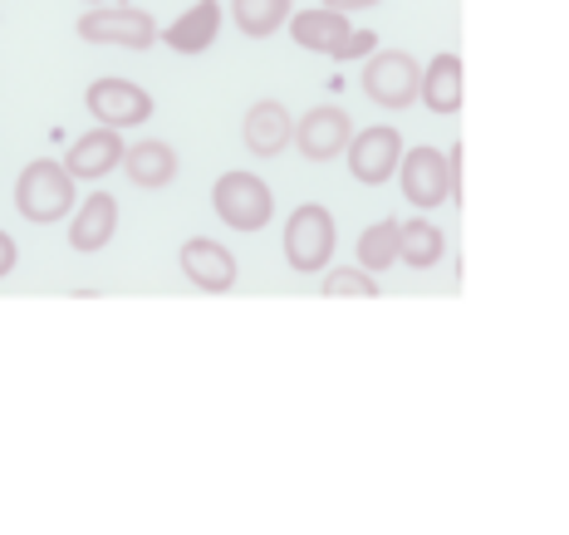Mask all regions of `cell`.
<instances>
[{
	"instance_id": "6da1fadb",
	"label": "cell",
	"mask_w": 569,
	"mask_h": 535,
	"mask_svg": "<svg viewBox=\"0 0 569 535\" xmlns=\"http://www.w3.org/2000/svg\"><path fill=\"white\" fill-rule=\"evenodd\" d=\"M79 207V182L69 177L64 162L54 158H34L16 177V211L30 226H54L69 221V211Z\"/></svg>"
},
{
	"instance_id": "7a4b0ae2",
	"label": "cell",
	"mask_w": 569,
	"mask_h": 535,
	"mask_svg": "<svg viewBox=\"0 0 569 535\" xmlns=\"http://www.w3.org/2000/svg\"><path fill=\"white\" fill-rule=\"evenodd\" d=\"M284 260H290L295 276H325L329 260L339 246V226L335 211L319 207V201H300V207L284 217Z\"/></svg>"
},
{
	"instance_id": "3957f363",
	"label": "cell",
	"mask_w": 569,
	"mask_h": 535,
	"mask_svg": "<svg viewBox=\"0 0 569 535\" xmlns=\"http://www.w3.org/2000/svg\"><path fill=\"white\" fill-rule=\"evenodd\" d=\"M211 211H217V221H227V231L256 236L276 221V192H270L266 177L236 168L211 182Z\"/></svg>"
},
{
	"instance_id": "277c9868",
	"label": "cell",
	"mask_w": 569,
	"mask_h": 535,
	"mask_svg": "<svg viewBox=\"0 0 569 535\" xmlns=\"http://www.w3.org/2000/svg\"><path fill=\"white\" fill-rule=\"evenodd\" d=\"M79 40L84 44H103V50H128V55H142L158 44V20L152 10H138L133 0L128 6H93L79 16Z\"/></svg>"
},
{
	"instance_id": "5b68a950",
	"label": "cell",
	"mask_w": 569,
	"mask_h": 535,
	"mask_svg": "<svg viewBox=\"0 0 569 535\" xmlns=\"http://www.w3.org/2000/svg\"><path fill=\"white\" fill-rule=\"evenodd\" d=\"M359 89L369 93L378 109H412L422 89V65L408 50H373L363 59Z\"/></svg>"
},
{
	"instance_id": "8992f818",
	"label": "cell",
	"mask_w": 569,
	"mask_h": 535,
	"mask_svg": "<svg viewBox=\"0 0 569 535\" xmlns=\"http://www.w3.org/2000/svg\"><path fill=\"white\" fill-rule=\"evenodd\" d=\"M343 162H349V177L359 187H383L388 177H398L402 162V133L388 123L378 128H353L349 148H343Z\"/></svg>"
},
{
	"instance_id": "52a82bcc",
	"label": "cell",
	"mask_w": 569,
	"mask_h": 535,
	"mask_svg": "<svg viewBox=\"0 0 569 535\" xmlns=\"http://www.w3.org/2000/svg\"><path fill=\"white\" fill-rule=\"evenodd\" d=\"M84 109L93 123H103V128H142L158 113V103H152V93L133 85V79H93L84 93Z\"/></svg>"
},
{
	"instance_id": "ba28073f",
	"label": "cell",
	"mask_w": 569,
	"mask_h": 535,
	"mask_svg": "<svg viewBox=\"0 0 569 535\" xmlns=\"http://www.w3.org/2000/svg\"><path fill=\"white\" fill-rule=\"evenodd\" d=\"M398 182H402V197L408 207L418 211H432L442 201H452V182H447V152L442 148H402V162H398Z\"/></svg>"
},
{
	"instance_id": "9c48e42d",
	"label": "cell",
	"mask_w": 569,
	"mask_h": 535,
	"mask_svg": "<svg viewBox=\"0 0 569 535\" xmlns=\"http://www.w3.org/2000/svg\"><path fill=\"white\" fill-rule=\"evenodd\" d=\"M353 138V118L339 109V103H319L305 118H295V148H300L305 162H335L343 158Z\"/></svg>"
},
{
	"instance_id": "30bf717a",
	"label": "cell",
	"mask_w": 569,
	"mask_h": 535,
	"mask_svg": "<svg viewBox=\"0 0 569 535\" xmlns=\"http://www.w3.org/2000/svg\"><path fill=\"white\" fill-rule=\"evenodd\" d=\"M177 260H182V276L192 280L201 295H231L236 280H241V266H236L231 246L211 241V236H192V241H182Z\"/></svg>"
},
{
	"instance_id": "8fae6325",
	"label": "cell",
	"mask_w": 569,
	"mask_h": 535,
	"mask_svg": "<svg viewBox=\"0 0 569 535\" xmlns=\"http://www.w3.org/2000/svg\"><path fill=\"white\" fill-rule=\"evenodd\" d=\"M123 128H89L84 138H74L69 142V158H64V168L74 182H103L109 172L123 168Z\"/></svg>"
},
{
	"instance_id": "7c38bea8",
	"label": "cell",
	"mask_w": 569,
	"mask_h": 535,
	"mask_svg": "<svg viewBox=\"0 0 569 535\" xmlns=\"http://www.w3.org/2000/svg\"><path fill=\"white\" fill-rule=\"evenodd\" d=\"M241 138H246V152H251V158L270 162V158H280L284 148H295V118L280 99H260L241 118Z\"/></svg>"
},
{
	"instance_id": "4fadbf2b",
	"label": "cell",
	"mask_w": 569,
	"mask_h": 535,
	"mask_svg": "<svg viewBox=\"0 0 569 535\" xmlns=\"http://www.w3.org/2000/svg\"><path fill=\"white\" fill-rule=\"evenodd\" d=\"M422 109L437 118H452L467 103V65H461L457 50H442L422 65V89H418Z\"/></svg>"
},
{
	"instance_id": "5bb4252c",
	"label": "cell",
	"mask_w": 569,
	"mask_h": 535,
	"mask_svg": "<svg viewBox=\"0 0 569 535\" xmlns=\"http://www.w3.org/2000/svg\"><path fill=\"white\" fill-rule=\"evenodd\" d=\"M123 172L138 192H162V187L177 182L182 158H177V148L168 138H138L123 148Z\"/></svg>"
},
{
	"instance_id": "9a60e30c",
	"label": "cell",
	"mask_w": 569,
	"mask_h": 535,
	"mask_svg": "<svg viewBox=\"0 0 569 535\" xmlns=\"http://www.w3.org/2000/svg\"><path fill=\"white\" fill-rule=\"evenodd\" d=\"M113 236H118V197L113 192H89L69 211V246H74L79 256L103 251Z\"/></svg>"
},
{
	"instance_id": "2e32d148",
	"label": "cell",
	"mask_w": 569,
	"mask_h": 535,
	"mask_svg": "<svg viewBox=\"0 0 569 535\" xmlns=\"http://www.w3.org/2000/svg\"><path fill=\"white\" fill-rule=\"evenodd\" d=\"M284 26H290V40L300 44V50H310V55H329L335 59L339 55V44L349 40V16H343V10H290V20H284Z\"/></svg>"
},
{
	"instance_id": "e0dca14e",
	"label": "cell",
	"mask_w": 569,
	"mask_h": 535,
	"mask_svg": "<svg viewBox=\"0 0 569 535\" xmlns=\"http://www.w3.org/2000/svg\"><path fill=\"white\" fill-rule=\"evenodd\" d=\"M217 30H221V0H197V6L187 10L182 20H172L158 40L177 55H201L217 44Z\"/></svg>"
},
{
	"instance_id": "ac0fdd59",
	"label": "cell",
	"mask_w": 569,
	"mask_h": 535,
	"mask_svg": "<svg viewBox=\"0 0 569 535\" xmlns=\"http://www.w3.org/2000/svg\"><path fill=\"white\" fill-rule=\"evenodd\" d=\"M442 256H447V236H442L437 221H427V217L398 221V266L432 270Z\"/></svg>"
},
{
	"instance_id": "d6986e66",
	"label": "cell",
	"mask_w": 569,
	"mask_h": 535,
	"mask_svg": "<svg viewBox=\"0 0 569 535\" xmlns=\"http://www.w3.org/2000/svg\"><path fill=\"white\" fill-rule=\"evenodd\" d=\"M295 0H231V20L246 40H270V34L284 30Z\"/></svg>"
},
{
	"instance_id": "ffe728a7",
	"label": "cell",
	"mask_w": 569,
	"mask_h": 535,
	"mask_svg": "<svg viewBox=\"0 0 569 535\" xmlns=\"http://www.w3.org/2000/svg\"><path fill=\"white\" fill-rule=\"evenodd\" d=\"M359 266L369 276H383L398 266V217H383L359 231Z\"/></svg>"
},
{
	"instance_id": "44dd1931",
	"label": "cell",
	"mask_w": 569,
	"mask_h": 535,
	"mask_svg": "<svg viewBox=\"0 0 569 535\" xmlns=\"http://www.w3.org/2000/svg\"><path fill=\"white\" fill-rule=\"evenodd\" d=\"M319 295H329V300H343V295H353V300H378V285L369 270H325V285H319Z\"/></svg>"
},
{
	"instance_id": "7402d4cb",
	"label": "cell",
	"mask_w": 569,
	"mask_h": 535,
	"mask_svg": "<svg viewBox=\"0 0 569 535\" xmlns=\"http://www.w3.org/2000/svg\"><path fill=\"white\" fill-rule=\"evenodd\" d=\"M461 168H467V148H461V142H452V148H447V182H452V201H457V207L467 201V182H461Z\"/></svg>"
},
{
	"instance_id": "603a6c76",
	"label": "cell",
	"mask_w": 569,
	"mask_h": 535,
	"mask_svg": "<svg viewBox=\"0 0 569 535\" xmlns=\"http://www.w3.org/2000/svg\"><path fill=\"white\" fill-rule=\"evenodd\" d=\"M373 50H378V34L373 30H349V40L339 44L335 59H369Z\"/></svg>"
},
{
	"instance_id": "cb8c5ba5",
	"label": "cell",
	"mask_w": 569,
	"mask_h": 535,
	"mask_svg": "<svg viewBox=\"0 0 569 535\" xmlns=\"http://www.w3.org/2000/svg\"><path fill=\"white\" fill-rule=\"evenodd\" d=\"M16 266H20V246H16V236L0 231V280H6Z\"/></svg>"
},
{
	"instance_id": "d4e9b609",
	"label": "cell",
	"mask_w": 569,
	"mask_h": 535,
	"mask_svg": "<svg viewBox=\"0 0 569 535\" xmlns=\"http://www.w3.org/2000/svg\"><path fill=\"white\" fill-rule=\"evenodd\" d=\"M325 10H343V16H353V10H373L378 0H319Z\"/></svg>"
},
{
	"instance_id": "484cf974",
	"label": "cell",
	"mask_w": 569,
	"mask_h": 535,
	"mask_svg": "<svg viewBox=\"0 0 569 535\" xmlns=\"http://www.w3.org/2000/svg\"><path fill=\"white\" fill-rule=\"evenodd\" d=\"M89 6H128V0H89Z\"/></svg>"
}]
</instances>
